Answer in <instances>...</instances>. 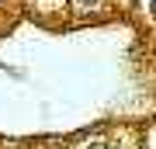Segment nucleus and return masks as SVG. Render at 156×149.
<instances>
[{
    "label": "nucleus",
    "mask_w": 156,
    "mask_h": 149,
    "mask_svg": "<svg viewBox=\"0 0 156 149\" xmlns=\"http://www.w3.org/2000/svg\"><path fill=\"white\" fill-rule=\"evenodd\" d=\"M76 4H80V7H94L97 0H76Z\"/></svg>",
    "instance_id": "f257e3e1"
},
{
    "label": "nucleus",
    "mask_w": 156,
    "mask_h": 149,
    "mask_svg": "<svg viewBox=\"0 0 156 149\" xmlns=\"http://www.w3.org/2000/svg\"><path fill=\"white\" fill-rule=\"evenodd\" d=\"M149 14H153V17H156V0H149Z\"/></svg>",
    "instance_id": "f03ea898"
},
{
    "label": "nucleus",
    "mask_w": 156,
    "mask_h": 149,
    "mask_svg": "<svg viewBox=\"0 0 156 149\" xmlns=\"http://www.w3.org/2000/svg\"><path fill=\"white\" fill-rule=\"evenodd\" d=\"M87 149H108V146H101V142H90V146H87Z\"/></svg>",
    "instance_id": "7ed1b4c3"
}]
</instances>
